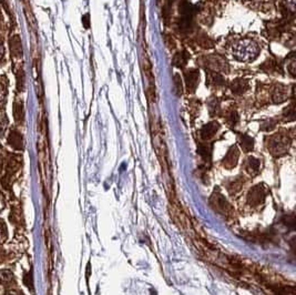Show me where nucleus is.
<instances>
[{"label":"nucleus","mask_w":296,"mask_h":295,"mask_svg":"<svg viewBox=\"0 0 296 295\" xmlns=\"http://www.w3.org/2000/svg\"><path fill=\"white\" fill-rule=\"evenodd\" d=\"M290 147V139L289 136L282 133H277L272 135L268 139L267 149L271 151L273 156H282L286 153Z\"/></svg>","instance_id":"obj_1"},{"label":"nucleus","mask_w":296,"mask_h":295,"mask_svg":"<svg viewBox=\"0 0 296 295\" xmlns=\"http://www.w3.org/2000/svg\"><path fill=\"white\" fill-rule=\"evenodd\" d=\"M210 204L215 211H217V212L221 214L226 215V217H232L234 214L232 205L229 203L228 200H226L220 192H213V195L210 197Z\"/></svg>","instance_id":"obj_2"},{"label":"nucleus","mask_w":296,"mask_h":295,"mask_svg":"<svg viewBox=\"0 0 296 295\" xmlns=\"http://www.w3.org/2000/svg\"><path fill=\"white\" fill-rule=\"evenodd\" d=\"M266 189L261 184H258L251 189L247 193V203L252 206H260L264 203L266 197Z\"/></svg>","instance_id":"obj_3"},{"label":"nucleus","mask_w":296,"mask_h":295,"mask_svg":"<svg viewBox=\"0 0 296 295\" xmlns=\"http://www.w3.org/2000/svg\"><path fill=\"white\" fill-rule=\"evenodd\" d=\"M238 158H240V152H238L237 148L233 145L230 148V150L226 153V156L223 159V166L226 169H233L237 166Z\"/></svg>","instance_id":"obj_4"},{"label":"nucleus","mask_w":296,"mask_h":295,"mask_svg":"<svg viewBox=\"0 0 296 295\" xmlns=\"http://www.w3.org/2000/svg\"><path fill=\"white\" fill-rule=\"evenodd\" d=\"M219 129H220V126L217 122L207 123V125H206L202 128L201 138L203 140H210L216 134V132L219 131Z\"/></svg>","instance_id":"obj_5"},{"label":"nucleus","mask_w":296,"mask_h":295,"mask_svg":"<svg viewBox=\"0 0 296 295\" xmlns=\"http://www.w3.org/2000/svg\"><path fill=\"white\" fill-rule=\"evenodd\" d=\"M260 168H261V162L255 159L253 157H250L247 159L245 164V171L246 173L251 175V177H256L260 173Z\"/></svg>","instance_id":"obj_6"},{"label":"nucleus","mask_w":296,"mask_h":295,"mask_svg":"<svg viewBox=\"0 0 296 295\" xmlns=\"http://www.w3.org/2000/svg\"><path fill=\"white\" fill-rule=\"evenodd\" d=\"M185 81L188 90L194 92L199 83V72L195 71V70H190V71L185 72Z\"/></svg>","instance_id":"obj_7"},{"label":"nucleus","mask_w":296,"mask_h":295,"mask_svg":"<svg viewBox=\"0 0 296 295\" xmlns=\"http://www.w3.org/2000/svg\"><path fill=\"white\" fill-rule=\"evenodd\" d=\"M10 51L11 55L16 58H21L23 56V48H21V41L19 36H14L10 38Z\"/></svg>","instance_id":"obj_8"},{"label":"nucleus","mask_w":296,"mask_h":295,"mask_svg":"<svg viewBox=\"0 0 296 295\" xmlns=\"http://www.w3.org/2000/svg\"><path fill=\"white\" fill-rule=\"evenodd\" d=\"M8 142L11 145L12 148L20 150L23 149V136L17 131H11L9 136H8Z\"/></svg>","instance_id":"obj_9"},{"label":"nucleus","mask_w":296,"mask_h":295,"mask_svg":"<svg viewBox=\"0 0 296 295\" xmlns=\"http://www.w3.org/2000/svg\"><path fill=\"white\" fill-rule=\"evenodd\" d=\"M240 144L245 152H250L254 148V140L247 134H243L240 138Z\"/></svg>","instance_id":"obj_10"},{"label":"nucleus","mask_w":296,"mask_h":295,"mask_svg":"<svg viewBox=\"0 0 296 295\" xmlns=\"http://www.w3.org/2000/svg\"><path fill=\"white\" fill-rule=\"evenodd\" d=\"M247 82L243 79H237L232 83V91L237 95H242L247 89Z\"/></svg>","instance_id":"obj_11"},{"label":"nucleus","mask_w":296,"mask_h":295,"mask_svg":"<svg viewBox=\"0 0 296 295\" xmlns=\"http://www.w3.org/2000/svg\"><path fill=\"white\" fill-rule=\"evenodd\" d=\"M14 116H15V120L16 122L21 123L25 119V111H24V104L21 101H18V102L15 103L14 107Z\"/></svg>","instance_id":"obj_12"},{"label":"nucleus","mask_w":296,"mask_h":295,"mask_svg":"<svg viewBox=\"0 0 296 295\" xmlns=\"http://www.w3.org/2000/svg\"><path fill=\"white\" fill-rule=\"evenodd\" d=\"M188 59H189V56L186 55V52L183 51V52H179V54H177L176 57H174L173 59V64L177 66V67L179 68H183L184 66L188 64Z\"/></svg>","instance_id":"obj_13"},{"label":"nucleus","mask_w":296,"mask_h":295,"mask_svg":"<svg viewBox=\"0 0 296 295\" xmlns=\"http://www.w3.org/2000/svg\"><path fill=\"white\" fill-rule=\"evenodd\" d=\"M242 186H243L242 181H240V180H234V181L228 187V190L231 195H235V193L241 191Z\"/></svg>","instance_id":"obj_14"},{"label":"nucleus","mask_w":296,"mask_h":295,"mask_svg":"<svg viewBox=\"0 0 296 295\" xmlns=\"http://www.w3.org/2000/svg\"><path fill=\"white\" fill-rule=\"evenodd\" d=\"M17 89L19 92L25 89V73L21 68L18 70V74H17Z\"/></svg>","instance_id":"obj_15"},{"label":"nucleus","mask_w":296,"mask_h":295,"mask_svg":"<svg viewBox=\"0 0 296 295\" xmlns=\"http://www.w3.org/2000/svg\"><path fill=\"white\" fill-rule=\"evenodd\" d=\"M174 86H176V91L178 96L182 95V82L179 74H176V77H174Z\"/></svg>","instance_id":"obj_16"},{"label":"nucleus","mask_w":296,"mask_h":295,"mask_svg":"<svg viewBox=\"0 0 296 295\" xmlns=\"http://www.w3.org/2000/svg\"><path fill=\"white\" fill-rule=\"evenodd\" d=\"M7 128V120L6 118L3 117L2 119H0V136H2L3 133H5Z\"/></svg>","instance_id":"obj_17"},{"label":"nucleus","mask_w":296,"mask_h":295,"mask_svg":"<svg viewBox=\"0 0 296 295\" xmlns=\"http://www.w3.org/2000/svg\"><path fill=\"white\" fill-rule=\"evenodd\" d=\"M3 237H5V229H3L2 224H0V242L3 240Z\"/></svg>","instance_id":"obj_18"},{"label":"nucleus","mask_w":296,"mask_h":295,"mask_svg":"<svg viewBox=\"0 0 296 295\" xmlns=\"http://www.w3.org/2000/svg\"><path fill=\"white\" fill-rule=\"evenodd\" d=\"M3 88H2V86L0 85V103L2 102V100H3Z\"/></svg>","instance_id":"obj_19"},{"label":"nucleus","mask_w":296,"mask_h":295,"mask_svg":"<svg viewBox=\"0 0 296 295\" xmlns=\"http://www.w3.org/2000/svg\"><path fill=\"white\" fill-rule=\"evenodd\" d=\"M1 168H2V164H1V160H0V172H1Z\"/></svg>","instance_id":"obj_20"}]
</instances>
